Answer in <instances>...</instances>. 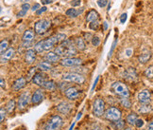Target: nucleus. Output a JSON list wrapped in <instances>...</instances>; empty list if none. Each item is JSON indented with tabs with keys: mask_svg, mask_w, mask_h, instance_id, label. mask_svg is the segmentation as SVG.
Here are the masks:
<instances>
[{
	"mask_svg": "<svg viewBox=\"0 0 153 130\" xmlns=\"http://www.w3.org/2000/svg\"><path fill=\"white\" fill-rule=\"evenodd\" d=\"M55 52L58 55L63 57H74L78 54L75 43H73V41L70 39H66L61 43L60 46H58L55 49Z\"/></svg>",
	"mask_w": 153,
	"mask_h": 130,
	"instance_id": "1",
	"label": "nucleus"
},
{
	"mask_svg": "<svg viewBox=\"0 0 153 130\" xmlns=\"http://www.w3.org/2000/svg\"><path fill=\"white\" fill-rule=\"evenodd\" d=\"M66 40V35L63 33H58L54 36H51L48 39L44 40V49L45 50H50L52 48H54L56 44H61L63 41Z\"/></svg>",
	"mask_w": 153,
	"mask_h": 130,
	"instance_id": "2",
	"label": "nucleus"
},
{
	"mask_svg": "<svg viewBox=\"0 0 153 130\" xmlns=\"http://www.w3.org/2000/svg\"><path fill=\"white\" fill-rule=\"evenodd\" d=\"M62 119L61 116L55 115L46 122L42 130H59L62 125Z\"/></svg>",
	"mask_w": 153,
	"mask_h": 130,
	"instance_id": "3",
	"label": "nucleus"
},
{
	"mask_svg": "<svg viewBox=\"0 0 153 130\" xmlns=\"http://www.w3.org/2000/svg\"><path fill=\"white\" fill-rule=\"evenodd\" d=\"M111 89L114 90L115 94H117L121 98H128L129 97V91L126 85H124L121 82H116L111 85Z\"/></svg>",
	"mask_w": 153,
	"mask_h": 130,
	"instance_id": "4",
	"label": "nucleus"
},
{
	"mask_svg": "<svg viewBox=\"0 0 153 130\" xmlns=\"http://www.w3.org/2000/svg\"><path fill=\"white\" fill-rule=\"evenodd\" d=\"M51 21L49 19H41L37 21L34 25V31L37 34H43L50 28Z\"/></svg>",
	"mask_w": 153,
	"mask_h": 130,
	"instance_id": "5",
	"label": "nucleus"
},
{
	"mask_svg": "<svg viewBox=\"0 0 153 130\" xmlns=\"http://www.w3.org/2000/svg\"><path fill=\"white\" fill-rule=\"evenodd\" d=\"M62 80L65 82H72V83H76V84L81 85L83 84L85 79L82 75L79 74V73H75V72H69V73H65L62 75Z\"/></svg>",
	"mask_w": 153,
	"mask_h": 130,
	"instance_id": "6",
	"label": "nucleus"
},
{
	"mask_svg": "<svg viewBox=\"0 0 153 130\" xmlns=\"http://www.w3.org/2000/svg\"><path fill=\"white\" fill-rule=\"evenodd\" d=\"M105 110V103L101 98H97L93 104V113L96 117H101Z\"/></svg>",
	"mask_w": 153,
	"mask_h": 130,
	"instance_id": "7",
	"label": "nucleus"
},
{
	"mask_svg": "<svg viewBox=\"0 0 153 130\" xmlns=\"http://www.w3.org/2000/svg\"><path fill=\"white\" fill-rule=\"evenodd\" d=\"M121 111L116 107H110L105 112V118L109 121H119L121 119Z\"/></svg>",
	"mask_w": 153,
	"mask_h": 130,
	"instance_id": "8",
	"label": "nucleus"
},
{
	"mask_svg": "<svg viewBox=\"0 0 153 130\" xmlns=\"http://www.w3.org/2000/svg\"><path fill=\"white\" fill-rule=\"evenodd\" d=\"M30 101H31L30 93H29L28 91L22 93L20 95V97H19V99H18V104H17V107L19 108V110L25 109L28 105V104Z\"/></svg>",
	"mask_w": 153,
	"mask_h": 130,
	"instance_id": "9",
	"label": "nucleus"
},
{
	"mask_svg": "<svg viewBox=\"0 0 153 130\" xmlns=\"http://www.w3.org/2000/svg\"><path fill=\"white\" fill-rule=\"evenodd\" d=\"M61 65L63 67H76L82 64V60L75 57H64L61 60Z\"/></svg>",
	"mask_w": 153,
	"mask_h": 130,
	"instance_id": "10",
	"label": "nucleus"
},
{
	"mask_svg": "<svg viewBox=\"0 0 153 130\" xmlns=\"http://www.w3.org/2000/svg\"><path fill=\"white\" fill-rule=\"evenodd\" d=\"M138 101L140 104H148L150 103V100H151V94L149 90H142L141 92H139L138 94Z\"/></svg>",
	"mask_w": 153,
	"mask_h": 130,
	"instance_id": "11",
	"label": "nucleus"
},
{
	"mask_svg": "<svg viewBox=\"0 0 153 130\" xmlns=\"http://www.w3.org/2000/svg\"><path fill=\"white\" fill-rule=\"evenodd\" d=\"M48 81L45 79V76L42 73V72H38L34 75V77L32 78V82L34 85H36L38 86H41V87H44L45 82Z\"/></svg>",
	"mask_w": 153,
	"mask_h": 130,
	"instance_id": "12",
	"label": "nucleus"
},
{
	"mask_svg": "<svg viewBox=\"0 0 153 130\" xmlns=\"http://www.w3.org/2000/svg\"><path fill=\"white\" fill-rule=\"evenodd\" d=\"M44 98H45L44 91L42 89H37V90H35V92L33 93V95L31 97V103L33 104H38L43 101Z\"/></svg>",
	"mask_w": 153,
	"mask_h": 130,
	"instance_id": "13",
	"label": "nucleus"
},
{
	"mask_svg": "<svg viewBox=\"0 0 153 130\" xmlns=\"http://www.w3.org/2000/svg\"><path fill=\"white\" fill-rule=\"evenodd\" d=\"M124 78L128 81H135L137 79V72L133 68H128L124 72Z\"/></svg>",
	"mask_w": 153,
	"mask_h": 130,
	"instance_id": "14",
	"label": "nucleus"
},
{
	"mask_svg": "<svg viewBox=\"0 0 153 130\" xmlns=\"http://www.w3.org/2000/svg\"><path fill=\"white\" fill-rule=\"evenodd\" d=\"M72 105L67 102H62L57 105V109L58 111L62 114H68L70 111H71Z\"/></svg>",
	"mask_w": 153,
	"mask_h": 130,
	"instance_id": "15",
	"label": "nucleus"
},
{
	"mask_svg": "<svg viewBox=\"0 0 153 130\" xmlns=\"http://www.w3.org/2000/svg\"><path fill=\"white\" fill-rule=\"evenodd\" d=\"M36 60V50H27L25 55V61L27 65H32Z\"/></svg>",
	"mask_w": 153,
	"mask_h": 130,
	"instance_id": "16",
	"label": "nucleus"
},
{
	"mask_svg": "<svg viewBox=\"0 0 153 130\" xmlns=\"http://www.w3.org/2000/svg\"><path fill=\"white\" fill-rule=\"evenodd\" d=\"M26 85H27V80L24 77H20L14 81V83L13 84V89L14 91H18L22 89V88H24Z\"/></svg>",
	"mask_w": 153,
	"mask_h": 130,
	"instance_id": "17",
	"label": "nucleus"
},
{
	"mask_svg": "<svg viewBox=\"0 0 153 130\" xmlns=\"http://www.w3.org/2000/svg\"><path fill=\"white\" fill-rule=\"evenodd\" d=\"M14 53H15L14 49H13V48L8 49L4 53H2V54H1V63L4 64L6 62H8L9 60H10V59L13 57Z\"/></svg>",
	"mask_w": 153,
	"mask_h": 130,
	"instance_id": "18",
	"label": "nucleus"
},
{
	"mask_svg": "<svg viewBox=\"0 0 153 130\" xmlns=\"http://www.w3.org/2000/svg\"><path fill=\"white\" fill-rule=\"evenodd\" d=\"M79 92L76 87H69L65 90V96L70 100H76L79 97Z\"/></svg>",
	"mask_w": 153,
	"mask_h": 130,
	"instance_id": "19",
	"label": "nucleus"
},
{
	"mask_svg": "<svg viewBox=\"0 0 153 130\" xmlns=\"http://www.w3.org/2000/svg\"><path fill=\"white\" fill-rule=\"evenodd\" d=\"M61 56L58 55L56 52H48V54L45 55V60L49 62V63H58V62H61Z\"/></svg>",
	"mask_w": 153,
	"mask_h": 130,
	"instance_id": "20",
	"label": "nucleus"
},
{
	"mask_svg": "<svg viewBox=\"0 0 153 130\" xmlns=\"http://www.w3.org/2000/svg\"><path fill=\"white\" fill-rule=\"evenodd\" d=\"M99 18V15H98V13L95 10H91L89 13H88L87 16H86V20L87 22H93V21H97Z\"/></svg>",
	"mask_w": 153,
	"mask_h": 130,
	"instance_id": "21",
	"label": "nucleus"
},
{
	"mask_svg": "<svg viewBox=\"0 0 153 130\" xmlns=\"http://www.w3.org/2000/svg\"><path fill=\"white\" fill-rule=\"evenodd\" d=\"M40 70H42V71H48V70H51L52 69V65L51 63L48 62V61H42L40 62L38 67H37Z\"/></svg>",
	"mask_w": 153,
	"mask_h": 130,
	"instance_id": "22",
	"label": "nucleus"
},
{
	"mask_svg": "<svg viewBox=\"0 0 153 130\" xmlns=\"http://www.w3.org/2000/svg\"><path fill=\"white\" fill-rule=\"evenodd\" d=\"M34 38V32L31 29H27L23 34V41L24 42H31Z\"/></svg>",
	"mask_w": 153,
	"mask_h": 130,
	"instance_id": "23",
	"label": "nucleus"
},
{
	"mask_svg": "<svg viewBox=\"0 0 153 130\" xmlns=\"http://www.w3.org/2000/svg\"><path fill=\"white\" fill-rule=\"evenodd\" d=\"M150 58H151V52L150 51H145L139 56V62L141 64H146L149 61Z\"/></svg>",
	"mask_w": 153,
	"mask_h": 130,
	"instance_id": "24",
	"label": "nucleus"
},
{
	"mask_svg": "<svg viewBox=\"0 0 153 130\" xmlns=\"http://www.w3.org/2000/svg\"><path fill=\"white\" fill-rule=\"evenodd\" d=\"M75 46H76V48L78 50H84L85 48H86L84 40L82 39L81 37H78L75 40Z\"/></svg>",
	"mask_w": 153,
	"mask_h": 130,
	"instance_id": "25",
	"label": "nucleus"
},
{
	"mask_svg": "<svg viewBox=\"0 0 153 130\" xmlns=\"http://www.w3.org/2000/svg\"><path fill=\"white\" fill-rule=\"evenodd\" d=\"M82 11H83V9L80 10V11H76L75 8H71V9H69L66 11V15L69 16V17H76V16H79L81 13H82Z\"/></svg>",
	"mask_w": 153,
	"mask_h": 130,
	"instance_id": "26",
	"label": "nucleus"
},
{
	"mask_svg": "<svg viewBox=\"0 0 153 130\" xmlns=\"http://www.w3.org/2000/svg\"><path fill=\"white\" fill-rule=\"evenodd\" d=\"M137 120H138V117H137V114H135V113H131L127 117V122L128 125H135Z\"/></svg>",
	"mask_w": 153,
	"mask_h": 130,
	"instance_id": "27",
	"label": "nucleus"
},
{
	"mask_svg": "<svg viewBox=\"0 0 153 130\" xmlns=\"http://www.w3.org/2000/svg\"><path fill=\"white\" fill-rule=\"evenodd\" d=\"M44 88L46 90H49V91H53V90H55L56 89V85H55V83L53 82V81H46L45 82V84L44 86Z\"/></svg>",
	"mask_w": 153,
	"mask_h": 130,
	"instance_id": "28",
	"label": "nucleus"
},
{
	"mask_svg": "<svg viewBox=\"0 0 153 130\" xmlns=\"http://www.w3.org/2000/svg\"><path fill=\"white\" fill-rule=\"evenodd\" d=\"M15 102L13 101V100H10V101L8 102L7 105H6V110H7V112H9V113H11L14 109H15Z\"/></svg>",
	"mask_w": 153,
	"mask_h": 130,
	"instance_id": "29",
	"label": "nucleus"
},
{
	"mask_svg": "<svg viewBox=\"0 0 153 130\" xmlns=\"http://www.w3.org/2000/svg\"><path fill=\"white\" fill-rule=\"evenodd\" d=\"M29 8H30L29 4H27V3L23 4L22 5V10H21V11H19L17 15H18V16H25L27 14V11L29 10Z\"/></svg>",
	"mask_w": 153,
	"mask_h": 130,
	"instance_id": "30",
	"label": "nucleus"
},
{
	"mask_svg": "<svg viewBox=\"0 0 153 130\" xmlns=\"http://www.w3.org/2000/svg\"><path fill=\"white\" fill-rule=\"evenodd\" d=\"M35 50L38 53H42L43 51H45V49H44V40L40 41L38 42L36 45H35Z\"/></svg>",
	"mask_w": 153,
	"mask_h": 130,
	"instance_id": "31",
	"label": "nucleus"
},
{
	"mask_svg": "<svg viewBox=\"0 0 153 130\" xmlns=\"http://www.w3.org/2000/svg\"><path fill=\"white\" fill-rule=\"evenodd\" d=\"M8 46H9L8 40H2L1 45H0V51H1V54L8 50Z\"/></svg>",
	"mask_w": 153,
	"mask_h": 130,
	"instance_id": "32",
	"label": "nucleus"
},
{
	"mask_svg": "<svg viewBox=\"0 0 153 130\" xmlns=\"http://www.w3.org/2000/svg\"><path fill=\"white\" fill-rule=\"evenodd\" d=\"M145 75L146 78H149V79L153 78V66H150L146 69Z\"/></svg>",
	"mask_w": 153,
	"mask_h": 130,
	"instance_id": "33",
	"label": "nucleus"
},
{
	"mask_svg": "<svg viewBox=\"0 0 153 130\" xmlns=\"http://www.w3.org/2000/svg\"><path fill=\"white\" fill-rule=\"evenodd\" d=\"M121 104L123 106H125L127 108H129L131 106V101H129L128 98H122L121 99Z\"/></svg>",
	"mask_w": 153,
	"mask_h": 130,
	"instance_id": "34",
	"label": "nucleus"
},
{
	"mask_svg": "<svg viewBox=\"0 0 153 130\" xmlns=\"http://www.w3.org/2000/svg\"><path fill=\"white\" fill-rule=\"evenodd\" d=\"M35 74H36V68H32L28 71V73H27V82H28V81H30V79L34 77V75H35Z\"/></svg>",
	"mask_w": 153,
	"mask_h": 130,
	"instance_id": "35",
	"label": "nucleus"
},
{
	"mask_svg": "<svg viewBox=\"0 0 153 130\" xmlns=\"http://www.w3.org/2000/svg\"><path fill=\"white\" fill-rule=\"evenodd\" d=\"M140 112H142V113H146V112H149L151 110V107L150 105L148 104H143L142 106H141V108L139 109Z\"/></svg>",
	"mask_w": 153,
	"mask_h": 130,
	"instance_id": "36",
	"label": "nucleus"
},
{
	"mask_svg": "<svg viewBox=\"0 0 153 130\" xmlns=\"http://www.w3.org/2000/svg\"><path fill=\"white\" fill-rule=\"evenodd\" d=\"M90 29H93V31H97V29H98L99 27V23H98V20L97 21H93L90 23V25H89Z\"/></svg>",
	"mask_w": 153,
	"mask_h": 130,
	"instance_id": "37",
	"label": "nucleus"
},
{
	"mask_svg": "<svg viewBox=\"0 0 153 130\" xmlns=\"http://www.w3.org/2000/svg\"><path fill=\"white\" fill-rule=\"evenodd\" d=\"M6 113H7V110L3 107H1V110H0V116H1V118H0V122H3V121L5 120Z\"/></svg>",
	"mask_w": 153,
	"mask_h": 130,
	"instance_id": "38",
	"label": "nucleus"
},
{
	"mask_svg": "<svg viewBox=\"0 0 153 130\" xmlns=\"http://www.w3.org/2000/svg\"><path fill=\"white\" fill-rule=\"evenodd\" d=\"M92 44H93V46H95V47L98 46L99 44H100V39H99L97 36H93V38H92Z\"/></svg>",
	"mask_w": 153,
	"mask_h": 130,
	"instance_id": "39",
	"label": "nucleus"
},
{
	"mask_svg": "<svg viewBox=\"0 0 153 130\" xmlns=\"http://www.w3.org/2000/svg\"><path fill=\"white\" fill-rule=\"evenodd\" d=\"M97 4L99 7L104 8L105 6L108 4V0H97Z\"/></svg>",
	"mask_w": 153,
	"mask_h": 130,
	"instance_id": "40",
	"label": "nucleus"
},
{
	"mask_svg": "<svg viewBox=\"0 0 153 130\" xmlns=\"http://www.w3.org/2000/svg\"><path fill=\"white\" fill-rule=\"evenodd\" d=\"M127 18H128V14H121V16H120V22L123 24V23H125V22H126Z\"/></svg>",
	"mask_w": 153,
	"mask_h": 130,
	"instance_id": "41",
	"label": "nucleus"
},
{
	"mask_svg": "<svg viewBox=\"0 0 153 130\" xmlns=\"http://www.w3.org/2000/svg\"><path fill=\"white\" fill-rule=\"evenodd\" d=\"M143 125H144V121H143V120H141V119H138V120L136 121V123H135V125H136L138 128L142 127Z\"/></svg>",
	"mask_w": 153,
	"mask_h": 130,
	"instance_id": "42",
	"label": "nucleus"
},
{
	"mask_svg": "<svg viewBox=\"0 0 153 130\" xmlns=\"http://www.w3.org/2000/svg\"><path fill=\"white\" fill-rule=\"evenodd\" d=\"M80 3H81V0H73L71 2V5L73 7H78V6L80 5Z\"/></svg>",
	"mask_w": 153,
	"mask_h": 130,
	"instance_id": "43",
	"label": "nucleus"
},
{
	"mask_svg": "<svg viewBox=\"0 0 153 130\" xmlns=\"http://www.w3.org/2000/svg\"><path fill=\"white\" fill-rule=\"evenodd\" d=\"M123 126H124V122H123V121L119 120L118 122H116V127L118 128V129H121V128H123Z\"/></svg>",
	"mask_w": 153,
	"mask_h": 130,
	"instance_id": "44",
	"label": "nucleus"
},
{
	"mask_svg": "<svg viewBox=\"0 0 153 130\" xmlns=\"http://www.w3.org/2000/svg\"><path fill=\"white\" fill-rule=\"evenodd\" d=\"M48 10L46 9V7H43V8H41V9H39L37 11H36V14H38V15H40L41 14H43V13H45V11Z\"/></svg>",
	"mask_w": 153,
	"mask_h": 130,
	"instance_id": "45",
	"label": "nucleus"
},
{
	"mask_svg": "<svg viewBox=\"0 0 153 130\" xmlns=\"http://www.w3.org/2000/svg\"><path fill=\"white\" fill-rule=\"evenodd\" d=\"M42 1V3L44 4V5H48V4H50V3H52L54 0H41Z\"/></svg>",
	"mask_w": 153,
	"mask_h": 130,
	"instance_id": "46",
	"label": "nucleus"
},
{
	"mask_svg": "<svg viewBox=\"0 0 153 130\" xmlns=\"http://www.w3.org/2000/svg\"><path fill=\"white\" fill-rule=\"evenodd\" d=\"M115 45H116V41H114V45H113V48H111V50H110V53H109V57L111 55V53H113V51H114V48H115Z\"/></svg>",
	"mask_w": 153,
	"mask_h": 130,
	"instance_id": "47",
	"label": "nucleus"
},
{
	"mask_svg": "<svg viewBox=\"0 0 153 130\" xmlns=\"http://www.w3.org/2000/svg\"><path fill=\"white\" fill-rule=\"evenodd\" d=\"M146 130H153V121H152V122H150L149 123L148 129H146Z\"/></svg>",
	"mask_w": 153,
	"mask_h": 130,
	"instance_id": "48",
	"label": "nucleus"
},
{
	"mask_svg": "<svg viewBox=\"0 0 153 130\" xmlns=\"http://www.w3.org/2000/svg\"><path fill=\"white\" fill-rule=\"evenodd\" d=\"M39 7H40V5H39V4H35V5L33 6V7H32L31 10L34 11H38V10H39Z\"/></svg>",
	"mask_w": 153,
	"mask_h": 130,
	"instance_id": "49",
	"label": "nucleus"
},
{
	"mask_svg": "<svg viewBox=\"0 0 153 130\" xmlns=\"http://www.w3.org/2000/svg\"><path fill=\"white\" fill-rule=\"evenodd\" d=\"M84 36H85V39H86V40H90L88 37H92V35H91L90 33H85V34H84Z\"/></svg>",
	"mask_w": 153,
	"mask_h": 130,
	"instance_id": "50",
	"label": "nucleus"
},
{
	"mask_svg": "<svg viewBox=\"0 0 153 130\" xmlns=\"http://www.w3.org/2000/svg\"><path fill=\"white\" fill-rule=\"evenodd\" d=\"M1 87H2V89H4V88H5V82H4L3 78H1Z\"/></svg>",
	"mask_w": 153,
	"mask_h": 130,
	"instance_id": "51",
	"label": "nucleus"
},
{
	"mask_svg": "<svg viewBox=\"0 0 153 130\" xmlns=\"http://www.w3.org/2000/svg\"><path fill=\"white\" fill-rule=\"evenodd\" d=\"M103 24H104V29L106 31V29H107V28H108V25H107V23H106V22H104Z\"/></svg>",
	"mask_w": 153,
	"mask_h": 130,
	"instance_id": "52",
	"label": "nucleus"
},
{
	"mask_svg": "<svg viewBox=\"0 0 153 130\" xmlns=\"http://www.w3.org/2000/svg\"><path fill=\"white\" fill-rule=\"evenodd\" d=\"M125 130H131V129H129V128H126Z\"/></svg>",
	"mask_w": 153,
	"mask_h": 130,
	"instance_id": "53",
	"label": "nucleus"
}]
</instances>
